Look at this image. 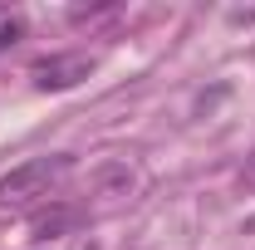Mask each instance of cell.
I'll return each instance as SVG.
<instances>
[{"mask_svg":"<svg viewBox=\"0 0 255 250\" xmlns=\"http://www.w3.org/2000/svg\"><path fill=\"white\" fill-rule=\"evenodd\" d=\"M74 172V157L69 152H49V157H30V162H15L5 177H0V211H20L34 216L44 201H54L59 182Z\"/></svg>","mask_w":255,"mask_h":250,"instance_id":"1","label":"cell"},{"mask_svg":"<svg viewBox=\"0 0 255 250\" xmlns=\"http://www.w3.org/2000/svg\"><path fill=\"white\" fill-rule=\"evenodd\" d=\"M94 69H98L94 54L69 49V54H49V59H39V64L30 69V79H34V89H39V94H64V89H79Z\"/></svg>","mask_w":255,"mask_h":250,"instance_id":"2","label":"cell"},{"mask_svg":"<svg viewBox=\"0 0 255 250\" xmlns=\"http://www.w3.org/2000/svg\"><path fill=\"white\" fill-rule=\"evenodd\" d=\"M79 221H84V211L54 196V201H49L44 211H34V216H30V231H34V241H59L64 231H74Z\"/></svg>","mask_w":255,"mask_h":250,"instance_id":"3","label":"cell"},{"mask_svg":"<svg viewBox=\"0 0 255 250\" xmlns=\"http://www.w3.org/2000/svg\"><path fill=\"white\" fill-rule=\"evenodd\" d=\"M25 30H30V25H25V15H20V10H0V54H5V49H15V44L25 39Z\"/></svg>","mask_w":255,"mask_h":250,"instance_id":"4","label":"cell"},{"mask_svg":"<svg viewBox=\"0 0 255 250\" xmlns=\"http://www.w3.org/2000/svg\"><path fill=\"white\" fill-rule=\"evenodd\" d=\"M103 15H118V5H113V0H108V5H74V10H69V25H94Z\"/></svg>","mask_w":255,"mask_h":250,"instance_id":"5","label":"cell"},{"mask_svg":"<svg viewBox=\"0 0 255 250\" xmlns=\"http://www.w3.org/2000/svg\"><path fill=\"white\" fill-rule=\"evenodd\" d=\"M241 191H255V147L246 157V167H241Z\"/></svg>","mask_w":255,"mask_h":250,"instance_id":"6","label":"cell"},{"mask_svg":"<svg viewBox=\"0 0 255 250\" xmlns=\"http://www.w3.org/2000/svg\"><path fill=\"white\" fill-rule=\"evenodd\" d=\"M246 231H251V236H255V216H251V221H246Z\"/></svg>","mask_w":255,"mask_h":250,"instance_id":"7","label":"cell"}]
</instances>
